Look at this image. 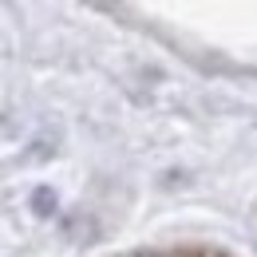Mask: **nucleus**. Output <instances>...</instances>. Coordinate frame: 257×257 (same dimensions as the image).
<instances>
[]
</instances>
